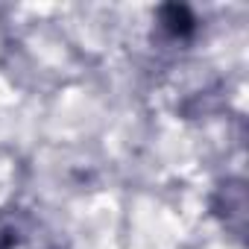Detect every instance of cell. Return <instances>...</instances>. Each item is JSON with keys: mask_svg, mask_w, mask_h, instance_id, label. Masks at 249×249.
<instances>
[{"mask_svg": "<svg viewBox=\"0 0 249 249\" xmlns=\"http://www.w3.org/2000/svg\"><path fill=\"white\" fill-rule=\"evenodd\" d=\"M156 27L170 44H185L196 36L199 18L188 3H164L156 9Z\"/></svg>", "mask_w": 249, "mask_h": 249, "instance_id": "6da1fadb", "label": "cell"}, {"mask_svg": "<svg viewBox=\"0 0 249 249\" xmlns=\"http://www.w3.org/2000/svg\"><path fill=\"white\" fill-rule=\"evenodd\" d=\"M214 211L223 217L226 229H231L234 234L243 231V217H246V191L243 182H226L220 185L217 196H214Z\"/></svg>", "mask_w": 249, "mask_h": 249, "instance_id": "7a4b0ae2", "label": "cell"}, {"mask_svg": "<svg viewBox=\"0 0 249 249\" xmlns=\"http://www.w3.org/2000/svg\"><path fill=\"white\" fill-rule=\"evenodd\" d=\"M33 237V226L24 214L0 211V249H27Z\"/></svg>", "mask_w": 249, "mask_h": 249, "instance_id": "3957f363", "label": "cell"}]
</instances>
